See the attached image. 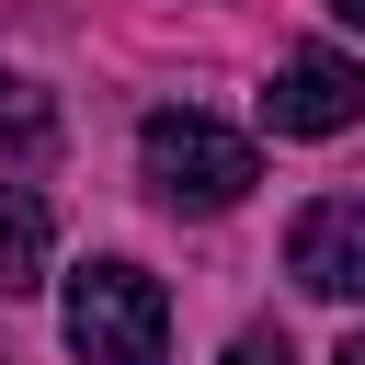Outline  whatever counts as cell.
<instances>
[{
    "instance_id": "1",
    "label": "cell",
    "mask_w": 365,
    "mask_h": 365,
    "mask_svg": "<svg viewBox=\"0 0 365 365\" xmlns=\"http://www.w3.org/2000/svg\"><path fill=\"white\" fill-rule=\"evenodd\" d=\"M137 171H148V194H160V205L217 217V205H240V194L262 182V148H251L240 125L194 114V103H160V114L137 125Z\"/></svg>"
},
{
    "instance_id": "2",
    "label": "cell",
    "mask_w": 365,
    "mask_h": 365,
    "mask_svg": "<svg viewBox=\"0 0 365 365\" xmlns=\"http://www.w3.org/2000/svg\"><path fill=\"white\" fill-rule=\"evenodd\" d=\"M68 354L80 365H160L171 354V297L137 262H80L68 274Z\"/></svg>"
},
{
    "instance_id": "3",
    "label": "cell",
    "mask_w": 365,
    "mask_h": 365,
    "mask_svg": "<svg viewBox=\"0 0 365 365\" xmlns=\"http://www.w3.org/2000/svg\"><path fill=\"white\" fill-rule=\"evenodd\" d=\"M262 125H274V137H342V125H365V57L297 46V57L274 68V91H262Z\"/></svg>"
},
{
    "instance_id": "4",
    "label": "cell",
    "mask_w": 365,
    "mask_h": 365,
    "mask_svg": "<svg viewBox=\"0 0 365 365\" xmlns=\"http://www.w3.org/2000/svg\"><path fill=\"white\" fill-rule=\"evenodd\" d=\"M285 274L308 297H365V194H319L285 228Z\"/></svg>"
},
{
    "instance_id": "5",
    "label": "cell",
    "mask_w": 365,
    "mask_h": 365,
    "mask_svg": "<svg viewBox=\"0 0 365 365\" xmlns=\"http://www.w3.org/2000/svg\"><path fill=\"white\" fill-rule=\"evenodd\" d=\"M23 285H46V205L23 182H0V297H23Z\"/></svg>"
},
{
    "instance_id": "6",
    "label": "cell",
    "mask_w": 365,
    "mask_h": 365,
    "mask_svg": "<svg viewBox=\"0 0 365 365\" xmlns=\"http://www.w3.org/2000/svg\"><path fill=\"white\" fill-rule=\"evenodd\" d=\"M46 148H57V103H46L23 68H0V160L23 171V160H46Z\"/></svg>"
},
{
    "instance_id": "7",
    "label": "cell",
    "mask_w": 365,
    "mask_h": 365,
    "mask_svg": "<svg viewBox=\"0 0 365 365\" xmlns=\"http://www.w3.org/2000/svg\"><path fill=\"white\" fill-rule=\"evenodd\" d=\"M228 365H297V354H285V331H240V342H228Z\"/></svg>"
},
{
    "instance_id": "8",
    "label": "cell",
    "mask_w": 365,
    "mask_h": 365,
    "mask_svg": "<svg viewBox=\"0 0 365 365\" xmlns=\"http://www.w3.org/2000/svg\"><path fill=\"white\" fill-rule=\"evenodd\" d=\"M331 11H342V23H354V34H365V0H331Z\"/></svg>"
},
{
    "instance_id": "9",
    "label": "cell",
    "mask_w": 365,
    "mask_h": 365,
    "mask_svg": "<svg viewBox=\"0 0 365 365\" xmlns=\"http://www.w3.org/2000/svg\"><path fill=\"white\" fill-rule=\"evenodd\" d=\"M331 365H365V331H354V342H342V354H331Z\"/></svg>"
}]
</instances>
